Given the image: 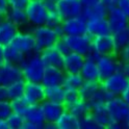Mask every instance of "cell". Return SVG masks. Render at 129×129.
Masks as SVG:
<instances>
[{"label":"cell","mask_w":129,"mask_h":129,"mask_svg":"<svg viewBox=\"0 0 129 129\" xmlns=\"http://www.w3.org/2000/svg\"><path fill=\"white\" fill-rule=\"evenodd\" d=\"M19 66L22 72V77L25 81H30V82L42 81L46 66L44 64L39 52H32L25 55V57H24V59L21 61Z\"/></svg>","instance_id":"obj_1"},{"label":"cell","mask_w":129,"mask_h":129,"mask_svg":"<svg viewBox=\"0 0 129 129\" xmlns=\"http://www.w3.org/2000/svg\"><path fill=\"white\" fill-rule=\"evenodd\" d=\"M31 34L35 40L36 52H41L46 48L53 47L56 41H57V39L59 38L53 28L47 25L32 27Z\"/></svg>","instance_id":"obj_2"},{"label":"cell","mask_w":129,"mask_h":129,"mask_svg":"<svg viewBox=\"0 0 129 129\" xmlns=\"http://www.w3.org/2000/svg\"><path fill=\"white\" fill-rule=\"evenodd\" d=\"M106 107L116 128H121L124 125L127 126L129 105L120 96L112 97L111 99L106 101Z\"/></svg>","instance_id":"obj_3"},{"label":"cell","mask_w":129,"mask_h":129,"mask_svg":"<svg viewBox=\"0 0 129 129\" xmlns=\"http://www.w3.org/2000/svg\"><path fill=\"white\" fill-rule=\"evenodd\" d=\"M25 13L31 28L46 24L48 11L42 0H29L27 6L25 7Z\"/></svg>","instance_id":"obj_4"},{"label":"cell","mask_w":129,"mask_h":129,"mask_svg":"<svg viewBox=\"0 0 129 129\" xmlns=\"http://www.w3.org/2000/svg\"><path fill=\"white\" fill-rule=\"evenodd\" d=\"M96 63L100 82L104 81L106 78L117 73V72H123V63L116 57H114V55L100 56Z\"/></svg>","instance_id":"obj_5"},{"label":"cell","mask_w":129,"mask_h":129,"mask_svg":"<svg viewBox=\"0 0 129 129\" xmlns=\"http://www.w3.org/2000/svg\"><path fill=\"white\" fill-rule=\"evenodd\" d=\"M129 83V80L123 72H117L101 82L103 90L111 97L120 96Z\"/></svg>","instance_id":"obj_6"},{"label":"cell","mask_w":129,"mask_h":129,"mask_svg":"<svg viewBox=\"0 0 129 129\" xmlns=\"http://www.w3.org/2000/svg\"><path fill=\"white\" fill-rule=\"evenodd\" d=\"M67 42L71 52H75L85 56L92 49V37L87 34L77 36H62Z\"/></svg>","instance_id":"obj_7"},{"label":"cell","mask_w":129,"mask_h":129,"mask_svg":"<svg viewBox=\"0 0 129 129\" xmlns=\"http://www.w3.org/2000/svg\"><path fill=\"white\" fill-rule=\"evenodd\" d=\"M10 44L14 46L17 50H19L21 53H23L24 55L36 52L35 40H34V37H32L31 30L19 29V31L16 34L15 38Z\"/></svg>","instance_id":"obj_8"},{"label":"cell","mask_w":129,"mask_h":129,"mask_svg":"<svg viewBox=\"0 0 129 129\" xmlns=\"http://www.w3.org/2000/svg\"><path fill=\"white\" fill-rule=\"evenodd\" d=\"M24 124L23 129H43L45 128L46 121L40 104L29 105L26 112L23 115Z\"/></svg>","instance_id":"obj_9"},{"label":"cell","mask_w":129,"mask_h":129,"mask_svg":"<svg viewBox=\"0 0 129 129\" xmlns=\"http://www.w3.org/2000/svg\"><path fill=\"white\" fill-rule=\"evenodd\" d=\"M92 48L100 56L117 55V48L111 34L98 36L92 39Z\"/></svg>","instance_id":"obj_10"},{"label":"cell","mask_w":129,"mask_h":129,"mask_svg":"<svg viewBox=\"0 0 129 129\" xmlns=\"http://www.w3.org/2000/svg\"><path fill=\"white\" fill-rule=\"evenodd\" d=\"M56 11L61 20L81 16L83 5L80 0H58Z\"/></svg>","instance_id":"obj_11"},{"label":"cell","mask_w":129,"mask_h":129,"mask_svg":"<svg viewBox=\"0 0 129 129\" xmlns=\"http://www.w3.org/2000/svg\"><path fill=\"white\" fill-rule=\"evenodd\" d=\"M23 79L19 64L4 61L0 64V85L7 86L17 80Z\"/></svg>","instance_id":"obj_12"},{"label":"cell","mask_w":129,"mask_h":129,"mask_svg":"<svg viewBox=\"0 0 129 129\" xmlns=\"http://www.w3.org/2000/svg\"><path fill=\"white\" fill-rule=\"evenodd\" d=\"M23 97L30 104H41L45 100V86L41 82L25 81Z\"/></svg>","instance_id":"obj_13"},{"label":"cell","mask_w":129,"mask_h":129,"mask_svg":"<svg viewBox=\"0 0 129 129\" xmlns=\"http://www.w3.org/2000/svg\"><path fill=\"white\" fill-rule=\"evenodd\" d=\"M106 20H107V24H108L109 31L111 35L119 30H122L128 27L129 25L128 18L118 6L107 11Z\"/></svg>","instance_id":"obj_14"},{"label":"cell","mask_w":129,"mask_h":129,"mask_svg":"<svg viewBox=\"0 0 129 129\" xmlns=\"http://www.w3.org/2000/svg\"><path fill=\"white\" fill-rule=\"evenodd\" d=\"M63 36H77L86 34V19L83 16L64 19L61 22Z\"/></svg>","instance_id":"obj_15"},{"label":"cell","mask_w":129,"mask_h":129,"mask_svg":"<svg viewBox=\"0 0 129 129\" xmlns=\"http://www.w3.org/2000/svg\"><path fill=\"white\" fill-rule=\"evenodd\" d=\"M90 115L101 128H116L114 121L111 120L107 110L106 102H100L93 105L91 107Z\"/></svg>","instance_id":"obj_16"},{"label":"cell","mask_w":129,"mask_h":129,"mask_svg":"<svg viewBox=\"0 0 129 129\" xmlns=\"http://www.w3.org/2000/svg\"><path fill=\"white\" fill-rule=\"evenodd\" d=\"M40 106H41L46 123H49V124H54L57 121V119L60 117V115L66 110L62 103H56V102L48 101V100H44L40 104Z\"/></svg>","instance_id":"obj_17"},{"label":"cell","mask_w":129,"mask_h":129,"mask_svg":"<svg viewBox=\"0 0 129 129\" xmlns=\"http://www.w3.org/2000/svg\"><path fill=\"white\" fill-rule=\"evenodd\" d=\"M86 34L92 38L110 34L106 17H91L86 19Z\"/></svg>","instance_id":"obj_18"},{"label":"cell","mask_w":129,"mask_h":129,"mask_svg":"<svg viewBox=\"0 0 129 129\" xmlns=\"http://www.w3.org/2000/svg\"><path fill=\"white\" fill-rule=\"evenodd\" d=\"M66 72L61 68L54 67H45L44 74L41 83L44 86H52V85H62Z\"/></svg>","instance_id":"obj_19"},{"label":"cell","mask_w":129,"mask_h":129,"mask_svg":"<svg viewBox=\"0 0 129 129\" xmlns=\"http://www.w3.org/2000/svg\"><path fill=\"white\" fill-rule=\"evenodd\" d=\"M84 61V56L75 52H70L63 56L62 70L66 73H80Z\"/></svg>","instance_id":"obj_20"},{"label":"cell","mask_w":129,"mask_h":129,"mask_svg":"<svg viewBox=\"0 0 129 129\" xmlns=\"http://www.w3.org/2000/svg\"><path fill=\"white\" fill-rule=\"evenodd\" d=\"M5 19L14 23L19 29H26L31 30L29 27H31L28 23L27 16L25 13V10L22 9H15V7H10L9 11L5 13Z\"/></svg>","instance_id":"obj_21"},{"label":"cell","mask_w":129,"mask_h":129,"mask_svg":"<svg viewBox=\"0 0 129 129\" xmlns=\"http://www.w3.org/2000/svg\"><path fill=\"white\" fill-rule=\"evenodd\" d=\"M39 53L46 67H54V68L62 69L63 56L56 50V48L54 46L50 48H46V49L42 50Z\"/></svg>","instance_id":"obj_22"},{"label":"cell","mask_w":129,"mask_h":129,"mask_svg":"<svg viewBox=\"0 0 129 129\" xmlns=\"http://www.w3.org/2000/svg\"><path fill=\"white\" fill-rule=\"evenodd\" d=\"M18 31L19 28L14 23L4 18L0 22V45H9L13 41V39L15 38Z\"/></svg>","instance_id":"obj_23"},{"label":"cell","mask_w":129,"mask_h":129,"mask_svg":"<svg viewBox=\"0 0 129 129\" xmlns=\"http://www.w3.org/2000/svg\"><path fill=\"white\" fill-rule=\"evenodd\" d=\"M54 125L56 129H79V119L70 111L64 110Z\"/></svg>","instance_id":"obj_24"},{"label":"cell","mask_w":129,"mask_h":129,"mask_svg":"<svg viewBox=\"0 0 129 129\" xmlns=\"http://www.w3.org/2000/svg\"><path fill=\"white\" fill-rule=\"evenodd\" d=\"M80 75L82 76L84 81H94V80H99L98 69H97V63L95 60L85 58L80 70Z\"/></svg>","instance_id":"obj_25"},{"label":"cell","mask_w":129,"mask_h":129,"mask_svg":"<svg viewBox=\"0 0 129 129\" xmlns=\"http://www.w3.org/2000/svg\"><path fill=\"white\" fill-rule=\"evenodd\" d=\"M102 87V84L99 80H94V81H83L82 85L78 90L79 96L83 101L87 102L92 97L98 92Z\"/></svg>","instance_id":"obj_26"},{"label":"cell","mask_w":129,"mask_h":129,"mask_svg":"<svg viewBox=\"0 0 129 129\" xmlns=\"http://www.w3.org/2000/svg\"><path fill=\"white\" fill-rule=\"evenodd\" d=\"M66 90L62 85L45 86V100L56 103H63Z\"/></svg>","instance_id":"obj_27"},{"label":"cell","mask_w":129,"mask_h":129,"mask_svg":"<svg viewBox=\"0 0 129 129\" xmlns=\"http://www.w3.org/2000/svg\"><path fill=\"white\" fill-rule=\"evenodd\" d=\"M83 81L84 80L80 73H66L62 86L64 90H79Z\"/></svg>","instance_id":"obj_28"},{"label":"cell","mask_w":129,"mask_h":129,"mask_svg":"<svg viewBox=\"0 0 129 129\" xmlns=\"http://www.w3.org/2000/svg\"><path fill=\"white\" fill-rule=\"evenodd\" d=\"M24 85H25V80L20 79V80H17V81L13 82L10 85L5 86L7 100L11 101L13 99H17V98H20V97H23Z\"/></svg>","instance_id":"obj_29"},{"label":"cell","mask_w":129,"mask_h":129,"mask_svg":"<svg viewBox=\"0 0 129 129\" xmlns=\"http://www.w3.org/2000/svg\"><path fill=\"white\" fill-rule=\"evenodd\" d=\"M106 15H107V9L102 3L101 0L91 7H83L82 11V16L85 19H88L91 17H97V16L98 17H106Z\"/></svg>","instance_id":"obj_30"},{"label":"cell","mask_w":129,"mask_h":129,"mask_svg":"<svg viewBox=\"0 0 129 129\" xmlns=\"http://www.w3.org/2000/svg\"><path fill=\"white\" fill-rule=\"evenodd\" d=\"M66 110L70 111L71 114H73L77 119L80 120V119H82V118H84V117L90 115L91 107L87 105V103L85 101H83L82 99H80L76 103H74L73 105H71Z\"/></svg>","instance_id":"obj_31"},{"label":"cell","mask_w":129,"mask_h":129,"mask_svg":"<svg viewBox=\"0 0 129 129\" xmlns=\"http://www.w3.org/2000/svg\"><path fill=\"white\" fill-rule=\"evenodd\" d=\"M4 53H5V61H10L12 63L20 64L21 61L24 59L25 55L17 50L11 44L4 46Z\"/></svg>","instance_id":"obj_32"},{"label":"cell","mask_w":129,"mask_h":129,"mask_svg":"<svg viewBox=\"0 0 129 129\" xmlns=\"http://www.w3.org/2000/svg\"><path fill=\"white\" fill-rule=\"evenodd\" d=\"M112 37H114V41L118 52L121 48L129 44V28L126 27L122 30H119L115 34H112Z\"/></svg>","instance_id":"obj_33"},{"label":"cell","mask_w":129,"mask_h":129,"mask_svg":"<svg viewBox=\"0 0 129 129\" xmlns=\"http://www.w3.org/2000/svg\"><path fill=\"white\" fill-rule=\"evenodd\" d=\"M11 103V107H12V111L16 112L18 115L23 116L26 112V110L28 109L30 104L25 100L24 97H20V98L17 99H13L10 101Z\"/></svg>","instance_id":"obj_34"},{"label":"cell","mask_w":129,"mask_h":129,"mask_svg":"<svg viewBox=\"0 0 129 129\" xmlns=\"http://www.w3.org/2000/svg\"><path fill=\"white\" fill-rule=\"evenodd\" d=\"M6 123L9 129H23V124H24V118L21 115H18L16 112H13L7 117Z\"/></svg>","instance_id":"obj_35"},{"label":"cell","mask_w":129,"mask_h":129,"mask_svg":"<svg viewBox=\"0 0 129 129\" xmlns=\"http://www.w3.org/2000/svg\"><path fill=\"white\" fill-rule=\"evenodd\" d=\"M79 92L78 90H66L64 93V100H63V106L64 109H68L71 105H73L74 103H76L78 100H80Z\"/></svg>","instance_id":"obj_36"},{"label":"cell","mask_w":129,"mask_h":129,"mask_svg":"<svg viewBox=\"0 0 129 129\" xmlns=\"http://www.w3.org/2000/svg\"><path fill=\"white\" fill-rule=\"evenodd\" d=\"M101 127L96 123V121L88 115L79 120V129H100Z\"/></svg>","instance_id":"obj_37"},{"label":"cell","mask_w":129,"mask_h":129,"mask_svg":"<svg viewBox=\"0 0 129 129\" xmlns=\"http://www.w3.org/2000/svg\"><path fill=\"white\" fill-rule=\"evenodd\" d=\"M61 22H62V20L59 18L57 13H48V18H47L45 25L49 26L51 28H55V27L60 26Z\"/></svg>","instance_id":"obj_38"},{"label":"cell","mask_w":129,"mask_h":129,"mask_svg":"<svg viewBox=\"0 0 129 129\" xmlns=\"http://www.w3.org/2000/svg\"><path fill=\"white\" fill-rule=\"evenodd\" d=\"M54 47L56 48V50H57V51H58L62 56L67 55L68 53H70V52H71V50H70V48H69V46H68L67 42L64 41V39H63L62 37H60V38H58V39H57V41H56V43H55Z\"/></svg>","instance_id":"obj_39"},{"label":"cell","mask_w":129,"mask_h":129,"mask_svg":"<svg viewBox=\"0 0 129 129\" xmlns=\"http://www.w3.org/2000/svg\"><path fill=\"white\" fill-rule=\"evenodd\" d=\"M12 114V107L10 100L0 101V119H6Z\"/></svg>","instance_id":"obj_40"},{"label":"cell","mask_w":129,"mask_h":129,"mask_svg":"<svg viewBox=\"0 0 129 129\" xmlns=\"http://www.w3.org/2000/svg\"><path fill=\"white\" fill-rule=\"evenodd\" d=\"M117 54L119 55V60L122 63L129 61V44L124 46L123 48H121L117 52Z\"/></svg>","instance_id":"obj_41"},{"label":"cell","mask_w":129,"mask_h":129,"mask_svg":"<svg viewBox=\"0 0 129 129\" xmlns=\"http://www.w3.org/2000/svg\"><path fill=\"white\" fill-rule=\"evenodd\" d=\"M29 0H9L10 7H15V9H22L25 10Z\"/></svg>","instance_id":"obj_42"},{"label":"cell","mask_w":129,"mask_h":129,"mask_svg":"<svg viewBox=\"0 0 129 129\" xmlns=\"http://www.w3.org/2000/svg\"><path fill=\"white\" fill-rule=\"evenodd\" d=\"M57 1L58 0H42V2L44 3L48 13H57V11H56Z\"/></svg>","instance_id":"obj_43"},{"label":"cell","mask_w":129,"mask_h":129,"mask_svg":"<svg viewBox=\"0 0 129 129\" xmlns=\"http://www.w3.org/2000/svg\"><path fill=\"white\" fill-rule=\"evenodd\" d=\"M117 6L126 15V17L129 20V0H118Z\"/></svg>","instance_id":"obj_44"},{"label":"cell","mask_w":129,"mask_h":129,"mask_svg":"<svg viewBox=\"0 0 129 129\" xmlns=\"http://www.w3.org/2000/svg\"><path fill=\"white\" fill-rule=\"evenodd\" d=\"M101 1L105 5L107 11L110 9H114V7H116L118 5V0H101Z\"/></svg>","instance_id":"obj_45"},{"label":"cell","mask_w":129,"mask_h":129,"mask_svg":"<svg viewBox=\"0 0 129 129\" xmlns=\"http://www.w3.org/2000/svg\"><path fill=\"white\" fill-rule=\"evenodd\" d=\"M10 9L9 0H0V13L5 15V13Z\"/></svg>","instance_id":"obj_46"},{"label":"cell","mask_w":129,"mask_h":129,"mask_svg":"<svg viewBox=\"0 0 129 129\" xmlns=\"http://www.w3.org/2000/svg\"><path fill=\"white\" fill-rule=\"evenodd\" d=\"M120 97L129 105V83H128V85L126 86L125 90L123 91V93L120 95Z\"/></svg>","instance_id":"obj_47"},{"label":"cell","mask_w":129,"mask_h":129,"mask_svg":"<svg viewBox=\"0 0 129 129\" xmlns=\"http://www.w3.org/2000/svg\"><path fill=\"white\" fill-rule=\"evenodd\" d=\"M80 1H81L83 7H91L96 3H98L100 0H80Z\"/></svg>","instance_id":"obj_48"},{"label":"cell","mask_w":129,"mask_h":129,"mask_svg":"<svg viewBox=\"0 0 129 129\" xmlns=\"http://www.w3.org/2000/svg\"><path fill=\"white\" fill-rule=\"evenodd\" d=\"M7 100V96H6V87L0 85V101H4Z\"/></svg>","instance_id":"obj_49"},{"label":"cell","mask_w":129,"mask_h":129,"mask_svg":"<svg viewBox=\"0 0 129 129\" xmlns=\"http://www.w3.org/2000/svg\"><path fill=\"white\" fill-rule=\"evenodd\" d=\"M5 61V53H4V46L0 45V64Z\"/></svg>","instance_id":"obj_50"},{"label":"cell","mask_w":129,"mask_h":129,"mask_svg":"<svg viewBox=\"0 0 129 129\" xmlns=\"http://www.w3.org/2000/svg\"><path fill=\"white\" fill-rule=\"evenodd\" d=\"M123 73L126 75V77L129 80V61L123 63Z\"/></svg>","instance_id":"obj_51"},{"label":"cell","mask_w":129,"mask_h":129,"mask_svg":"<svg viewBox=\"0 0 129 129\" xmlns=\"http://www.w3.org/2000/svg\"><path fill=\"white\" fill-rule=\"evenodd\" d=\"M0 129H9L5 119H0Z\"/></svg>","instance_id":"obj_52"},{"label":"cell","mask_w":129,"mask_h":129,"mask_svg":"<svg viewBox=\"0 0 129 129\" xmlns=\"http://www.w3.org/2000/svg\"><path fill=\"white\" fill-rule=\"evenodd\" d=\"M5 18V16H4V14H2V13H0V22H1L3 19Z\"/></svg>","instance_id":"obj_53"},{"label":"cell","mask_w":129,"mask_h":129,"mask_svg":"<svg viewBox=\"0 0 129 129\" xmlns=\"http://www.w3.org/2000/svg\"><path fill=\"white\" fill-rule=\"evenodd\" d=\"M127 126H129V112H128V117H127Z\"/></svg>","instance_id":"obj_54"},{"label":"cell","mask_w":129,"mask_h":129,"mask_svg":"<svg viewBox=\"0 0 129 129\" xmlns=\"http://www.w3.org/2000/svg\"><path fill=\"white\" fill-rule=\"evenodd\" d=\"M128 28H129V25H128Z\"/></svg>","instance_id":"obj_55"}]
</instances>
